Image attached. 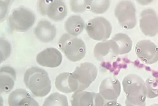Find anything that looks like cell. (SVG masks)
<instances>
[{"label": "cell", "instance_id": "obj_1", "mask_svg": "<svg viewBox=\"0 0 158 106\" xmlns=\"http://www.w3.org/2000/svg\"><path fill=\"white\" fill-rule=\"evenodd\" d=\"M124 91L127 95L126 106H145L149 85L139 76L130 74L122 81Z\"/></svg>", "mask_w": 158, "mask_h": 106}, {"label": "cell", "instance_id": "obj_2", "mask_svg": "<svg viewBox=\"0 0 158 106\" xmlns=\"http://www.w3.org/2000/svg\"><path fill=\"white\" fill-rule=\"evenodd\" d=\"M27 87L35 96L43 97L50 92L51 82L48 73L44 69L36 67L27 69L23 78Z\"/></svg>", "mask_w": 158, "mask_h": 106}, {"label": "cell", "instance_id": "obj_3", "mask_svg": "<svg viewBox=\"0 0 158 106\" xmlns=\"http://www.w3.org/2000/svg\"><path fill=\"white\" fill-rule=\"evenodd\" d=\"M58 45L67 58L71 61L81 60L86 54V47L83 41L69 34H63L60 38Z\"/></svg>", "mask_w": 158, "mask_h": 106}, {"label": "cell", "instance_id": "obj_4", "mask_svg": "<svg viewBox=\"0 0 158 106\" xmlns=\"http://www.w3.org/2000/svg\"><path fill=\"white\" fill-rule=\"evenodd\" d=\"M35 19L34 14L31 10L20 7L13 10L8 18L7 23L12 30L24 32L33 26Z\"/></svg>", "mask_w": 158, "mask_h": 106}, {"label": "cell", "instance_id": "obj_5", "mask_svg": "<svg viewBox=\"0 0 158 106\" xmlns=\"http://www.w3.org/2000/svg\"><path fill=\"white\" fill-rule=\"evenodd\" d=\"M37 8L41 15L56 21L62 20L67 14L66 6L62 0H39Z\"/></svg>", "mask_w": 158, "mask_h": 106}, {"label": "cell", "instance_id": "obj_6", "mask_svg": "<svg viewBox=\"0 0 158 106\" xmlns=\"http://www.w3.org/2000/svg\"><path fill=\"white\" fill-rule=\"evenodd\" d=\"M114 12L119 24L124 28L131 29L135 26V9L131 1L123 0L119 2L115 7Z\"/></svg>", "mask_w": 158, "mask_h": 106}, {"label": "cell", "instance_id": "obj_7", "mask_svg": "<svg viewBox=\"0 0 158 106\" xmlns=\"http://www.w3.org/2000/svg\"><path fill=\"white\" fill-rule=\"evenodd\" d=\"M86 29L88 34L92 39L104 41L110 37L112 27L109 22L105 18L98 17L89 21Z\"/></svg>", "mask_w": 158, "mask_h": 106}, {"label": "cell", "instance_id": "obj_8", "mask_svg": "<svg viewBox=\"0 0 158 106\" xmlns=\"http://www.w3.org/2000/svg\"><path fill=\"white\" fill-rule=\"evenodd\" d=\"M72 73L78 83L77 91H81L87 88L95 80L98 70L94 64L86 62L77 66Z\"/></svg>", "mask_w": 158, "mask_h": 106}, {"label": "cell", "instance_id": "obj_9", "mask_svg": "<svg viewBox=\"0 0 158 106\" xmlns=\"http://www.w3.org/2000/svg\"><path fill=\"white\" fill-rule=\"evenodd\" d=\"M70 101L72 106H103L105 103L100 93L83 91L75 92Z\"/></svg>", "mask_w": 158, "mask_h": 106}, {"label": "cell", "instance_id": "obj_10", "mask_svg": "<svg viewBox=\"0 0 158 106\" xmlns=\"http://www.w3.org/2000/svg\"><path fill=\"white\" fill-rule=\"evenodd\" d=\"M135 51L139 59L145 64H152L158 60V48L150 40H143L138 42Z\"/></svg>", "mask_w": 158, "mask_h": 106}, {"label": "cell", "instance_id": "obj_11", "mask_svg": "<svg viewBox=\"0 0 158 106\" xmlns=\"http://www.w3.org/2000/svg\"><path fill=\"white\" fill-rule=\"evenodd\" d=\"M139 26L143 33L150 37L158 33V16L155 11L151 8L143 10L140 15Z\"/></svg>", "mask_w": 158, "mask_h": 106}, {"label": "cell", "instance_id": "obj_12", "mask_svg": "<svg viewBox=\"0 0 158 106\" xmlns=\"http://www.w3.org/2000/svg\"><path fill=\"white\" fill-rule=\"evenodd\" d=\"M121 84L116 78L109 77L104 79L99 87V93L105 102L117 101L121 92Z\"/></svg>", "mask_w": 158, "mask_h": 106}, {"label": "cell", "instance_id": "obj_13", "mask_svg": "<svg viewBox=\"0 0 158 106\" xmlns=\"http://www.w3.org/2000/svg\"><path fill=\"white\" fill-rule=\"evenodd\" d=\"M37 63L44 67L55 68L59 66L62 60L61 52L54 48H48L39 53L36 58Z\"/></svg>", "mask_w": 158, "mask_h": 106}, {"label": "cell", "instance_id": "obj_14", "mask_svg": "<svg viewBox=\"0 0 158 106\" xmlns=\"http://www.w3.org/2000/svg\"><path fill=\"white\" fill-rule=\"evenodd\" d=\"M109 41L112 53L114 56L127 53L131 49L132 41L126 34L122 33L116 34Z\"/></svg>", "mask_w": 158, "mask_h": 106}, {"label": "cell", "instance_id": "obj_15", "mask_svg": "<svg viewBox=\"0 0 158 106\" xmlns=\"http://www.w3.org/2000/svg\"><path fill=\"white\" fill-rule=\"evenodd\" d=\"M8 101L9 106H39L29 93L22 89L12 92L9 96Z\"/></svg>", "mask_w": 158, "mask_h": 106}, {"label": "cell", "instance_id": "obj_16", "mask_svg": "<svg viewBox=\"0 0 158 106\" xmlns=\"http://www.w3.org/2000/svg\"><path fill=\"white\" fill-rule=\"evenodd\" d=\"M34 34L39 40L44 43L52 41L56 37V29L49 21L41 20L38 22L34 30Z\"/></svg>", "mask_w": 158, "mask_h": 106}, {"label": "cell", "instance_id": "obj_17", "mask_svg": "<svg viewBox=\"0 0 158 106\" xmlns=\"http://www.w3.org/2000/svg\"><path fill=\"white\" fill-rule=\"evenodd\" d=\"M56 88L60 91L64 93H69L77 91L78 82L72 73L64 72L59 74L55 79Z\"/></svg>", "mask_w": 158, "mask_h": 106}, {"label": "cell", "instance_id": "obj_18", "mask_svg": "<svg viewBox=\"0 0 158 106\" xmlns=\"http://www.w3.org/2000/svg\"><path fill=\"white\" fill-rule=\"evenodd\" d=\"M0 92L8 93L13 88L16 78L15 70L9 66H4L0 69Z\"/></svg>", "mask_w": 158, "mask_h": 106}, {"label": "cell", "instance_id": "obj_19", "mask_svg": "<svg viewBox=\"0 0 158 106\" xmlns=\"http://www.w3.org/2000/svg\"><path fill=\"white\" fill-rule=\"evenodd\" d=\"M85 24L83 19L79 15H73L67 20L64 28L68 34L73 36L80 34L83 31Z\"/></svg>", "mask_w": 158, "mask_h": 106}, {"label": "cell", "instance_id": "obj_20", "mask_svg": "<svg viewBox=\"0 0 158 106\" xmlns=\"http://www.w3.org/2000/svg\"><path fill=\"white\" fill-rule=\"evenodd\" d=\"M111 51L109 40L98 43L94 47V55L98 61H102L109 56Z\"/></svg>", "mask_w": 158, "mask_h": 106}, {"label": "cell", "instance_id": "obj_21", "mask_svg": "<svg viewBox=\"0 0 158 106\" xmlns=\"http://www.w3.org/2000/svg\"><path fill=\"white\" fill-rule=\"evenodd\" d=\"M43 106H69L67 97L58 92L51 94L45 100Z\"/></svg>", "mask_w": 158, "mask_h": 106}, {"label": "cell", "instance_id": "obj_22", "mask_svg": "<svg viewBox=\"0 0 158 106\" xmlns=\"http://www.w3.org/2000/svg\"><path fill=\"white\" fill-rule=\"evenodd\" d=\"M110 5L109 0H89L87 9L96 14L105 12Z\"/></svg>", "mask_w": 158, "mask_h": 106}, {"label": "cell", "instance_id": "obj_23", "mask_svg": "<svg viewBox=\"0 0 158 106\" xmlns=\"http://www.w3.org/2000/svg\"><path fill=\"white\" fill-rule=\"evenodd\" d=\"M89 0H71L70 5L72 11L75 13H82L87 9Z\"/></svg>", "mask_w": 158, "mask_h": 106}, {"label": "cell", "instance_id": "obj_24", "mask_svg": "<svg viewBox=\"0 0 158 106\" xmlns=\"http://www.w3.org/2000/svg\"><path fill=\"white\" fill-rule=\"evenodd\" d=\"M103 106H122L120 104L117 102V101H109L105 102Z\"/></svg>", "mask_w": 158, "mask_h": 106}, {"label": "cell", "instance_id": "obj_25", "mask_svg": "<svg viewBox=\"0 0 158 106\" xmlns=\"http://www.w3.org/2000/svg\"><path fill=\"white\" fill-rule=\"evenodd\" d=\"M150 106H158V104H153Z\"/></svg>", "mask_w": 158, "mask_h": 106}]
</instances>
